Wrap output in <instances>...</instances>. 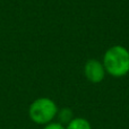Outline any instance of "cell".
Returning <instances> with one entry per match:
<instances>
[{"instance_id":"obj_4","label":"cell","mask_w":129,"mask_h":129,"mask_svg":"<svg viewBox=\"0 0 129 129\" xmlns=\"http://www.w3.org/2000/svg\"><path fill=\"white\" fill-rule=\"evenodd\" d=\"M66 129H92L91 123L85 118H74L70 122L67 123Z\"/></svg>"},{"instance_id":"obj_2","label":"cell","mask_w":129,"mask_h":129,"mask_svg":"<svg viewBox=\"0 0 129 129\" xmlns=\"http://www.w3.org/2000/svg\"><path fill=\"white\" fill-rule=\"evenodd\" d=\"M56 102L50 98H39L31 103L28 108V117L34 123L47 125L53 121L58 113Z\"/></svg>"},{"instance_id":"obj_3","label":"cell","mask_w":129,"mask_h":129,"mask_svg":"<svg viewBox=\"0 0 129 129\" xmlns=\"http://www.w3.org/2000/svg\"><path fill=\"white\" fill-rule=\"evenodd\" d=\"M84 74L91 83L98 84L104 79L107 73L101 61L96 59H89L84 66Z\"/></svg>"},{"instance_id":"obj_5","label":"cell","mask_w":129,"mask_h":129,"mask_svg":"<svg viewBox=\"0 0 129 129\" xmlns=\"http://www.w3.org/2000/svg\"><path fill=\"white\" fill-rule=\"evenodd\" d=\"M57 117L59 119V122L64 125V123L70 122L71 120L74 119V113L69 108H63V109L58 110V113H57Z\"/></svg>"},{"instance_id":"obj_1","label":"cell","mask_w":129,"mask_h":129,"mask_svg":"<svg viewBox=\"0 0 129 129\" xmlns=\"http://www.w3.org/2000/svg\"><path fill=\"white\" fill-rule=\"evenodd\" d=\"M105 73L112 77H123L129 74V50L122 45H113L103 56Z\"/></svg>"},{"instance_id":"obj_6","label":"cell","mask_w":129,"mask_h":129,"mask_svg":"<svg viewBox=\"0 0 129 129\" xmlns=\"http://www.w3.org/2000/svg\"><path fill=\"white\" fill-rule=\"evenodd\" d=\"M43 129H66V127L59 121H51V122L44 125Z\"/></svg>"}]
</instances>
